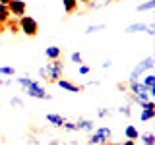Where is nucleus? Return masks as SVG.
I'll return each mask as SVG.
<instances>
[{
  "mask_svg": "<svg viewBox=\"0 0 155 145\" xmlns=\"http://www.w3.org/2000/svg\"><path fill=\"white\" fill-rule=\"evenodd\" d=\"M62 72H64V62H62V58H56V60L48 62L47 68H41V70H39V76L45 77L47 81L56 83V81L62 77Z\"/></svg>",
  "mask_w": 155,
  "mask_h": 145,
  "instance_id": "f257e3e1",
  "label": "nucleus"
},
{
  "mask_svg": "<svg viewBox=\"0 0 155 145\" xmlns=\"http://www.w3.org/2000/svg\"><path fill=\"white\" fill-rule=\"evenodd\" d=\"M18 25H19V33H23V35L29 37V39L39 35V23H37V19L31 18V16H21L19 21H18Z\"/></svg>",
  "mask_w": 155,
  "mask_h": 145,
  "instance_id": "f03ea898",
  "label": "nucleus"
},
{
  "mask_svg": "<svg viewBox=\"0 0 155 145\" xmlns=\"http://www.w3.org/2000/svg\"><path fill=\"white\" fill-rule=\"evenodd\" d=\"M25 93H27L29 97H33V99H43V101H45V99H47V101L51 99V95L45 91V87L39 83V81H35V79H33L31 83L25 87Z\"/></svg>",
  "mask_w": 155,
  "mask_h": 145,
  "instance_id": "7ed1b4c3",
  "label": "nucleus"
},
{
  "mask_svg": "<svg viewBox=\"0 0 155 145\" xmlns=\"http://www.w3.org/2000/svg\"><path fill=\"white\" fill-rule=\"evenodd\" d=\"M8 10H10V14H12V18H21V16H25V12H27V4H25V0H10Z\"/></svg>",
  "mask_w": 155,
  "mask_h": 145,
  "instance_id": "20e7f679",
  "label": "nucleus"
},
{
  "mask_svg": "<svg viewBox=\"0 0 155 145\" xmlns=\"http://www.w3.org/2000/svg\"><path fill=\"white\" fill-rule=\"evenodd\" d=\"M140 106H142V114H140L142 122H149V120L155 118V103L151 99L145 101V103H140Z\"/></svg>",
  "mask_w": 155,
  "mask_h": 145,
  "instance_id": "39448f33",
  "label": "nucleus"
},
{
  "mask_svg": "<svg viewBox=\"0 0 155 145\" xmlns=\"http://www.w3.org/2000/svg\"><path fill=\"white\" fill-rule=\"evenodd\" d=\"M145 70H153V58L151 56H147L143 62H140V64L134 68L132 74H130V79H138V77L142 76V72H145Z\"/></svg>",
  "mask_w": 155,
  "mask_h": 145,
  "instance_id": "423d86ee",
  "label": "nucleus"
},
{
  "mask_svg": "<svg viewBox=\"0 0 155 145\" xmlns=\"http://www.w3.org/2000/svg\"><path fill=\"white\" fill-rule=\"evenodd\" d=\"M56 85L62 87V89H66L68 93H84V89H85L84 85H76V83H72V81L64 79V77H60V79L56 81Z\"/></svg>",
  "mask_w": 155,
  "mask_h": 145,
  "instance_id": "0eeeda50",
  "label": "nucleus"
},
{
  "mask_svg": "<svg viewBox=\"0 0 155 145\" xmlns=\"http://www.w3.org/2000/svg\"><path fill=\"white\" fill-rule=\"evenodd\" d=\"M47 122H48V124H52L54 128H62V126H64V122H66V118H62L60 114L48 112V114H47Z\"/></svg>",
  "mask_w": 155,
  "mask_h": 145,
  "instance_id": "6e6552de",
  "label": "nucleus"
},
{
  "mask_svg": "<svg viewBox=\"0 0 155 145\" xmlns=\"http://www.w3.org/2000/svg\"><path fill=\"white\" fill-rule=\"evenodd\" d=\"M45 56L48 58V60L62 58V48H60V47H47V48H45Z\"/></svg>",
  "mask_w": 155,
  "mask_h": 145,
  "instance_id": "1a4fd4ad",
  "label": "nucleus"
},
{
  "mask_svg": "<svg viewBox=\"0 0 155 145\" xmlns=\"http://www.w3.org/2000/svg\"><path fill=\"white\" fill-rule=\"evenodd\" d=\"M97 135L101 137V143L109 141V139H113V132H110V128H107V126H101V128H97Z\"/></svg>",
  "mask_w": 155,
  "mask_h": 145,
  "instance_id": "9d476101",
  "label": "nucleus"
},
{
  "mask_svg": "<svg viewBox=\"0 0 155 145\" xmlns=\"http://www.w3.org/2000/svg\"><path fill=\"white\" fill-rule=\"evenodd\" d=\"M62 6H64V12L70 16V14H74L76 10H78L80 2H78V0H62Z\"/></svg>",
  "mask_w": 155,
  "mask_h": 145,
  "instance_id": "9b49d317",
  "label": "nucleus"
},
{
  "mask_svg": "<svg viewBox=\"0 0 155 145\" xmlns=\"http://www.w3.org/2000/svg\"><path fill=\"white\" fill-rule=\"evenodd\" d=\"M76 124V132H80V130H85V132H93V122L91 120H78Z\"/></svg>",
  "mask_w": 155,
  "mask_h": 145,
  "instance_id": "f8f14e48",
  "label": "nucleus"
},
{
  "mask_svg": "<svg viewBox=\"0 0 155 145\" xmlns=\"http://www.w3.org/2000/svg\"><path fill=\"white\" fill-rule=\"evenodd\" d=\"M124 137L126 139H134V141H136V139H140V132L134 128L132 124H130V126H126V128H124Z\"/></svg>",
  "mask_w": 155,
  "mask_h": 145,
  "instance_id": "ddd939ff",
  "label": "nucleus"
},
{
  "mask_svg": "<svg viewBox=\"0 0 155 145\" xmlns=\"http://www.w3.org/2000/svg\"><path fill=\"white\" fill-rule=\"evenodd\" d=\"M145 29H147L145 23H132V25H128L124 31L126 33H138V31H145Z\"/></svg>",
  "mask_w": 155,
  "mask_h": 145,
  "instance_id": "4468645a",
  "label": "nucleus"
},
{
  "mask_svg": "<svg viewBox=\"0 0 155 145\" xmlns=\"http://www.w3.org/2000/svg\"><path fill=\"white\" fill-rule=\"evenodd\" d=\"M4 25H6V29H10V33H14V35H18V33H19V25H18V21L14 18H10Z\"/></svg>",
  "mask_w": 155,
  "mask_h": 145,
  "instance_id": "2eb2a0df",
  "label": "nucleus"
},
{
  "mask_svg": "<svg viewBox=\"0 0 155 145\" xmlns=\"http://www.w3.org/2000/svg\"><path fill=\"white\" fill-rule=\"evenodd\" d=\"M10 18H12V14H10L8 6H4V4H0V23H6Z\"/></svg>",
  "mask_w": 155,
  "mask_h": 145,
  "instance_id": "dca6fc26",
  "label": "nucleus"
},
{
  "mask_svg": "<svg viewBox=\"0 0 155 145\" xmlns=\"http://www.w3.org/2000/svg\"><path fill=\"white\" fill-rule=\"evenodd\" d=\"M140 139H142V143H143V145H155V134H151V132L140 135Z\"/></svg>",
  "mask_w": 155,
  "mask_h": 145,
  "instance_id": "f3484780",
  "label": "nucleus"
},
{
  "mask_svg": "<svg viewBox=\"0 0 155 145\" xmlns=\"http://www.w3.org/2000/svg\"><path fill=\"white\" fill-rule=\"evenodd\" d=\"M155 8V0H147V2H142L138 6V12H147V10H153Z\"/></svg>",
  "mask_w": 155,
  "mask_h": 145,
  "instance_id": "a211bd4d",
  "label": "nucleus"
},
{
  "mask_svg": "<svg viewBox=\"0 0 155 145\" xmlns=\"http://www.w3.org/2000/svg\"><path fill=\"white\" fill-rule=\"evenodd\" d=\"M0 76H16V70L12 66H0Z\"/></svg>",
  "mask_w": 155,
  "mask_h": 145,
  "instance_id": "6ab92c4d",
  "label": "nucleus"
},
{
  "mask_svg": "<svg viewBox=\"0 0 155 145\" xmlns=\"http://www.w3.org/2000/svg\"><path fill=\"white\" fill-rule=\"evenodd\" d=\"M142 83L145 85V87H151V85H155V74H147L143 77V81Z\"/></svg>",
  "mask_w": 155,
  "mask_h": 145,
  "instance_id": "aec40b11",
  "label": "nucleus"
},
{
  "mask_svg": "<svg viewBox=\"0 0 155 145\" xmlns=\"http://www.w3.org/2000/svg\"><path fill=\"white\" fill-rule=\"evenodd\" d=\"M70 60L74 62V64H78V66H80V64H84V58H81L80 52H72V54H70Z\"/></svg>",
  "mask_w": 155,
  "mask_h": 145,
  "instance_id": "412c9836",
  "label": "nucleus"
},
{
  "mask_svg": "<svg viewBox=\"0 0 155 145\" xmlns=\"http://www.w3.org/2000/svg\"><path fill=\"white\" fill-rule=\"evenodd\" d=\"M87 143H89V145H101V137L97 135V132H93V134L89 135V139H87Z\"/></svg>",
  "mask_w": 155,
  "mask_h": 145,
  "instance_id": "4be33fe9",
  "label": "nucleus"
},
{
  "mask_svg": "<svg viewBox=\"0 0 155 145\" xmlns=\"http://www.w3.org/2000/svg\"><path fill=\"white\" fill-rule=\"evenodd\" d=\"M99 29H105V25H103V23H99V25H89V27L85 29V33L89 35V33H95V31H99Z\"/></svg>",
  "mask_w": 155,
  "mask_h": 145,
  "instance_id": "5701e85b",
  "label": "nucleus"
},
{
  "mask_svg": "<svg viewBox=\"0 0 155 145\" xmlns=\"http://www.w3.org/2000/svg\"><path fill=\"white\" fill-rule=\"evenodd\" d=\"M78 72H80L81 76H87V74L91 72V68H89V66H84V64H80V68H78Z\"/></svg>",
  "mask_w": 155,
  "mask_h": 145,
  "instance_id": "b1692460",
  "label": "nucleus"
},
{
  "mask_svg": "<svg viewBox=\"0 0 155 145\" xmlns=\"http://www.w3.org/2000/svg\"><path fill=\"white\" fill-rule=\"evenodd\" d=\"M10 103H12V106H19V108H23V101L18 99V97H12V101H10Z\"/></svg>",
  "mask_w": 155,
  "mask_h": 145,
  "instance_id": "393cba45",
  "label": "nucleus"
},
{
  "mask_svg": "<svg viewBox=\"0 0 155 145\" xmlns=\"http://www.w3.org/2000/svg\"><path fill=\"white\" fill-rule=\"evenodd\" d=\"M120 112H122L124 116H130V114H132V110H130V105H124V106H120Z\"/></svg>",
  "mask_w": 155,
  "mask_h": 145,
  "instance_id": "a878e982",
  "label": "nucleus"
},
{
  "mask_svg": "<svg viewBox=\"0 0 155 145\" xmlns=\"http://www.w3.org/2000/svg\"><path fill=\"white\" fill-rule=\"evenodd\" d=\"M97 114H99V118H107V116H109V110H107V108H99Z\"/></svg>",
  "mask_w": 155,
  "mask_h": 145,
  "instance_id": "bb28decb",
  "label": "nucleus"
},
{
  "mask_svg": "<svg viewBox=\"0 0 155 145\" xmlns=\"http://www.w3.org/2000/svg\"><path fill=\"white\" fill-rule=\"evenodd\" d=\"M145 33L153 37V35H155V27H153V25H147V29H145Z\"/></svg>",
  "mask_w": 155,
  "mask_h": 145,
  "instance_id": "cd10ccee",
  "label": "nucleus"
},
{
  "mask_svg": "<svg viewBox=\"0 0 155 145\" xmlns=\"http://www.w3.org/2000/svg\"><path fill=\"white\" fill-rule=\"evenodd\" d=\"M120 145H136V141H134V139H124Z\"/></svg>",
  "mask_w": 155,
  "mask_h": 145,
  "instance_id": "c85d7f7f",
  "label": "nucleus"
},
{
  "mask_svg": "<svg viewBox=\"0 0 155 145\" xmlns=\"http://www.w3.org/2000/svg\"><path fill=\"white\" fill-rule=\"evenodd\" d=\"M47 145H60V141H58V139H51Z\"/></svg>",
  "mask_w": 155,
  "mask_h": 145,
  "instance_id": "c756f323",
  "label": "nucleus"
},
{
  "mask_svg": "<svg viewBox=\"0 0 155 145\" xmlns=\"http://www.w3.org/2000/svg\"><path fill=\"white\" fill-rule=\"evenodd\" d=\"M101 145H120V143H114L113 139H109V141H105V143H101Z\"/></svg>",
  "mask_w": 155,
  "mask_h": 145,
  "instance_id": "7c9ffc66",
  "label": "nucleus"
},
{
  "mask_svg": "<svg viewBox=\"0 0 155 145\" xmlns=\"http://www.w3.org/2000/svg\"><path fill=\"white\" fill-rule=\"evenodd\" d=\"M10 83H12L10 79H0V85H10Z\"/></svg>",
  "mask_w": 155,
  "mask_h": 145,
  "instance_id": "2f4dec72",
  "label": "nucleus"
},
{
  "mask_svg": "<svg viewBox=\"0 0 155 145\" xmlns=\"http://www.w3.org/2000/svg\"><path fill=\"white\" fill-rule=\"evenodd\" d=\"M2 33H6V25H4V23H0V35H2Z\"/></svg>",
  "mask_w": 155,
  "mask_h": 145,
  "instance_id": "473e14b6",
  "label": "nucleus"
},
{
  "mask_svg": "<svg viewBox=\"0 0 155 145\" xmlns=\"http://www.w3.org/2000/svg\"><path fill=\"white\" fill-rule=\"evenodd\" d=\"M110 64H113L110 60H105V62H103V68H110Z\"/></svg>",
  "mask_w": 155,
  "mask_h": 145,
  "instance_id": "72a5a7b5",
  "label": "nucleus"
},
{
  "mask_svg": "<svg viewBox=\"0 0 155 145\" xmlns=\"http://www.w3.org/2000/svg\"><path fill=\"white\" fill-rule=\"evenodd\" d=\"M78 2H80V4H87V6H89V4H91V0H78Z\"/></svg>",
  "mask_w": 155,
  "mask_h": 145,
  "instance_id": "f704fd0d",
  "label": "nucleus"
},
{
  "mask_svg": "<svg viewBox=\"0 0 155 145\" xmlns=\"http://www.w3.org/2000/svg\"><path fill=\"white\" fill-rule=\"evenodd\" d=\"M8 2L10 0H0V4H4V6H8Z\"/></svg>",
  "mask_w": 155,
  "mask_h": 145,
  "instance_id": "c9c22d12",
  "label": "nucleus"
}]
</instances>
